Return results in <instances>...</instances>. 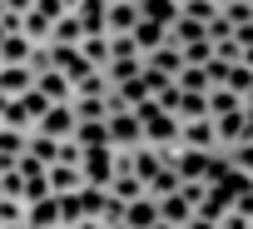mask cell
I'll use <instances>...</instances> for the list:
<instances>
[{
    "mask_svg": "<svg viewBox=\"0 0 253 229\" xmlns=\"http://www.w3.org/2000/svg\"><path fill=\"white\" fill-rule=\"evenodd\" d=\"M45 110H50V100H45V95H40V90L30 85L25 95H15V100L5 105V114H0V125H5V130H20V135H30V130L40 125V114H45Z\"/></svg>",
    "mask_w": 253,
    "mask_h": 229,
    "instance_id": "6da1fadb",
    "label": "cell"
},
{
    "mask_svg": "<svg viewBox=\"0 0 253 229\" xmlns=\"http://www.w3.org/2000/svg\"><path fill=\"white\" fill-rule=\"evenodd\" d=\"M80 174H84V184L104 189V184L114 179V150H109V145H94V150H80Z\"/></svg>",
    "mask_w": 253,
    "mask_h": 229,
    "instance_id": "7a4b0ae2",
    "label": "cell"
},
{
    "mask_svg": "<svg viewBox=\"0 0 253 229\" xmlns=\"http://www.w3.org/2000/svg\"><path fill=\"white\" fill-rule=\"evenodd\" d=\"M134 25H139V0H104V15H99L104 35H129Z\"/></svg>",
    "mask_w": 253,
    "mask_h": 229,
    "instance_id": "3957f363",
    "label": "cell"
},
{
    "mask_svg": "<svg viewBox=\"0 0 253 229\" xmlns=\"http://www.w3.org/2000/svg\"><path fill=\"white\" fill-rule=\"evenodd\" d=\"M104 140H109V150H139L144 140H139V114L129 110V114H104Z\"/></svg>",
    "mask_w": 253,
    "mask_h": 229,
    "instance_id": "277c9868",
    "label": "cell"
},
{
    "mask_svg": "<svg viewBox=\"0 0 253 229\" xmlns=\"http://www.w3.org/2000/svg\"><path fill=\"white\" fill-rule=\"evenodd\" d=\"M209 125H213V140L218 150H233L248 140V125H243V110H228V114H209Z\"/></svg>",
    "mask_w": 253,
    "mask_h": 229,
    "instance_id": "5b68a950",
    "label": "cell"
},
{
    "mask_svg": "<svg viewBox=\"0 0 253 229\" xmlns=\"http://www.w3.org/2000/svg\"><path fill=\"white\" fill-rule=\"evenodd\" d=\"M75 125H80V120H75V110H70V105H50V110L40 114V125H35V130L50 135V140H70Z\"/></svg>",
    "mask_w": 253,
    "mask_h": 229,
    "instance_id": "8992f818",
    "label": "cell"
},
{
    "mask_svg": "<svg viewBox=\"0 0 253 229\" xmlns=\"http://www.w3.org/2000/svg\"><path fill=\"white\" fill-rule=\"evenodd\" d=\"M179 145H184V150H204V155H213V150H218V140H213V125H209V120H179Z\"/></svg>",
    "mask_w": 253,
    "mask_h": 229,
    "instance_id": "52a82bcc",
    "label": "cell"
},
{
    "mask_svg": "<svg viewBox=\"0 0 253 229\" xmlns=\"http://www.w3.org/2000/svg\"><path fill=\"white\" fill-rule=\"evenodd\" d=\"M45 179H50V194H80V189H84V174H80V165H65V160L45 165Z\"/></svg>",
    "mask_w": 253,
    "mask_h": 229,
    "instance_id": "ba28073f",
    "label": "cell"
},
{
    "mask_svg": "<svg viewBox=\"0 0 253 229\" xmlns=\"http://www.w3.org/2000/svg\"><path fill=\"white\" fill-rule=\"evenodd\" d=\"M35 90H40L50 105H70V100H75V85H70L60 70H40V75H35Z\"/></svg>",
    "mask_w": 253,
    "mask_h": 229,
    "instance_id": "9c48e42d",
    "label": "cell"
},
{
    "mask_svg": "<svg viewBox=\"0 0 253 229\" xmlns=\"http://www.w3.org/2000/svg\"><path fill=\"white\" fill-rule=\"evenodd\" d=\"M144 70H154V75L174 80V75L184 70V55H179V45H159V50H149V55H144Z\"/></svg>",
    "mask_w": 253,
    "mask_h": 229,
    "instance_id": "30bf717a",
    "label": "cell"
},
{
    "mask_svg": "<svg viewBox=\"0 0 253 229\" xmlns=\"http://www.w3.org/2000/svg\"><path fill=\"white\" fill-rule=\"evenodd\" d=\"M154 204H159V219L174 224V229H184V224L194 219V204L184 199V189H174V194H164V199H154Z\"/></svg>",
    "mask_w": 253,
    "mask_h": 229,
    "instance_id": "8fae6325",
    "label": "cell"
},
{
    "mask_svg": "<svg viewBox=\"0 0 253 229\" xmlns=\"http://www.w3.org/2000/svg\"><path fill=\"white\" fill-rule=\"evenodd\" d=\"M30 85H35V70L30 65H0V95H5V100L25 95Z\"/></svg>",
    "mask_w": 253,
    "mask_h": 229,
    "instance_id": "7c38bea8",
    "label": "cell"
},
{
    "mask_svg": "<svg viewBox=\"0 0 253 229\" xmlns=\"http://www.w3.org/2000/svg\"><path fill=\"white\" fill-rule=\"evenodd\" d=\"M129 40H134V50H139V60H144L149 50L169 45V30H164V25H154V20H139V25L129 30Z\"/></svg>",
    "mask_w": 253,
    "mask_h": 229,
    "instance_id": "4fadbf2b",
    "label": "cell"
},
{
    "mask_svg": "<svg viewBox=\"0 0 253 229\" xmlns=\"http://www.w3.org/2000/svg\"><path fill=\"white\" fill-rule=\"evenodd\" d=\"M154 219H159V204H154L149 194H139V199L124 204V224H129V229H149Z\"/></svg>",
    "mask_w": 253,
    "mask_h": 229,
    "instance_id": "5bb4252c",
    "label": "cell"
},
{
    "mask_svg": "<svg viewBox=\"0 0 253 229\" xmlns=\"http://www.w3.org/2000/svg\"><path fill=\"white\" fill-rule=\"evenodd\" d=\"M25 229H60L55 194H50V199H35V204H25Z\"/></svg>",
    "mask_w": 253,
    "mask_h": 229,
    "instance_id": "9a60e30c",
    "label": "cell"
},
{
    "mask_svg": "<svg viewBox=\"0 0 253 229\" xmlns=\"http://www.w3.org/2000/svg\"><path fill=\"white\" fill-rule=\"evenodd\" d=\"M139 20H154V25H174L179 20V0H139Z\"/></svg>",
    "mask_w": 253,
    "mask_h": 229,
    "instance_id": "2e32d148",
    "label": "cell"
},
{
    "mask_svg": "<svg viewBox=\"0 0 253 229\" xmlns=\"http://www.w3.org/2000/svg\"><path fill=\"white\" fill-rule=\"evenodd\" d=\"M139 70H144V60H139V55H119V60H109L99 75H104V80H109V90H114V85H124V80H134Z\"/></svg>",
    "mask_w": 253,
    "mask_h": 229,
    "instance_id": "e0dca14e",
    "label": "cell"
},
{
    "mask_svg": "<svg viewBox=\"0 0 253 229\" xmlns=\"http://www.w3.org/2000/svg\"><path fill=\"white\" fill-rule=\"evenodd\" d=\"M25 155H30V160H40V165H55V160H60V140H50V135L30 130V135H25Z\"/></svg>",
    "mask_w": 253,
    "mask_h": 229,
    "instance_id": "ac0fdd59",
    "label": "cell"
},
{
    "mask_svg": "<svg viewBox=\"0 0 253 229\" xmlns=\"http://www.w3.org/2000/svg\"><path fill=\"white\" fill-rule=\"evenodd\" d=\"M50 25H55V20H45L40 10H25V15H20V35H25L30 45H50Z\"/></svg>",
    "mask_w": 253,
    "mask_h": 229,
    "instance_id": "d6986e66",
    "label": "cell"
},
{
    "mask_svg": "<svg viewBox=\"0 0 253 229\" xmlns=\"http://www.w3.org/2000/svg\"><path fill=\"white\" fill-rule=\"evenodd\" d=\"M80 40H84L80 15H60V20L50 25V45H80Z\"/></svg>",
    "mask_w": 253,
    "mask_h": 229,
    "instance_id": "ffe728a7",
    "label": "cell"
},
{
    "mask_svg": "<svg viewBox=\"0 0 253 229\" xmlns=\"http://www.w3.org/2000/svg\"><path fill=\"white\" fill-rule=\"evenodd\" d=\"M75 50H80V55H84L94 70H104V65H109V35H104V30H99V35H84Z\"/></svg>",
    "mask_w": 253,
    "mask_h": 229,
    "instance_id": "44dd1931",
    "label": "cell"
},
{
    "mask_svg": "<svg viewBox=\"0 0 253 229\" xmlns=\"http://www.w3.org/2000/svg\"><path fill=\"white\" fill-rule=\"evenodd\" d=\"M174 120H209V100H204V95H194V90H179Z\"/></svg>",
    "mask_w": 253,
    "mask_h": 229,
    "instance_id": "7402d4cb",
    "label": "cell"
},
{
    "mask_svg": "<svg viewBox=\"0 0 253 229\" xmlns=\"http://www.w3.org/2000/svg\"><path fill=\"white\" fill-rule=\"evenodd\" d=\"M30 40L25 35H5V40H0V65H30Z\"/></svg>",
    "mask_w": 253,
    "mask_h": 229,
    "instance_id": "603a6c76",
    "label": "cell"
},
{
    "mask_svg": "<svg viewBox=\"0 0 253 229\" xmlns=\"http://www.w3.org/2000/svg\"><path fill=\"white\" fill-rule=\"evenodd\" d=\"M174 85H179V90H194V95H209L213 80H209V65H184V70L174 75Z\"/></svg>",
    "mask_w": 253,
    "mask_h": 229,
    "instance_id": "cb8c5ba5",
    "label": "cell"
},
{
    "mask_svg": "<svg viewBox=\"0 0 253 229\" xmlns=\"http://www.w3.org/2000/svg\"><path fill=\"white\" fill-rule=\"evenodd\" d=\"M70 140H75L80 150H94V145H109V140H104V120H80Z\"/></svg>",
    "mask_w": 253,
    "mask_h": 229,
    "instance_id": "d4e9b609",
    "label": "cell"
},
{
    "mask_svg": "<svg viewBox=\"0 0 253 229\" xmlns=\"http://www.w3.org/2000/svg\"><path fill=\"white\" fill-rule=\"evenodd\" d=\"M218 85H223L228 95H238V100H243V95H248V85H253V70H248V65H228V70L218 75Z\"/></svg>",
    "mask_w": 253,
    "mask_h": 229,
    "instance_id": "484cf974",
    "label": "cell"
},
{
    "mask_svg": "<svg viewBox=\"0 0 253 229\" xmlns=\"http://www.w3.org/2000/svg\"><path fill=\"white\" fill-rule=\"evenodd\" d=\"M194 40H209V35H204V25H199V20H184V15H179V20L169 25V45H194Z\"/></svg>",
    "mask_w": 253,
    "mask_h": 229,
    "instance_id": "4316f807",
    "label": "cell"
},
{
    "mask_svg": "<svg viewBox=\"0 0 253 229\" xmlns=\"http://www.w3.org/2000/svg\"><path fill=\"white\" fill-rule=\"evenodd\" d=\"M204 100H209V114H228V110H243V100H238V95H228L223 85H209V95H204Z\"/></svg>",
    "mask_w": 253,
    "mask_h": 229,
    "instance_id": "83f0119b",
    "label": "cell"
},
{
    "mask_svg": "<svg viewBox=\"0 0 253 229\" xmlns=\"http://www.w3.org/2000/svg\"><path fill=\"white\" fill-rule=\"evenodd\" d=\"M104 189H109L114 199H124V204H129V199H139V194H144V184H139L134 174H114V179H109Z\"/></svg>",
    "mask_w": 253,
    "mask_h": 229,
    "instance_id": "f1b7e54d",
    "label": "cell"
},
{
    "mask_svg": "<svg viewBox=\"0 0 253 229\" xmlns=\"http://www.w3.org/2000/svg\"><path fill=\"white\" fill-rule=\"evenodd\" d=\"M75 95H89V100H104V95H109V80H104L99 70H89V75H80V80H75Z\"/></svg>",
    "mask_w": 253,
    "mask_h": 229,
    "instance_id": "f546056e",
    "label": "cell"
},
{
    "mask_svg": "<svg viewBox=\"0 0 253 229\" xmlns=\"http://www.w3.org/2000/svg\"><path fill=\"white\" fill-rule=\"evenodd\" d=\"M174 189H179V174H174L169 165H164V170H159V174L144 184V194H149V199H164V194H174Z\"/></svg>",
    "mask_w": 253,
    "mask_h": 229,
    "instance_id": "4dcf8cb0",
    "label": "cell"
},
{
    "mask_svg": "<svg viewBox=\"0 0 253 229\" xmlns=\"http://www.w3.org/2000/svg\"><path fill=\"white\" fill-rule=\"evenodd\" d=\"M55 214H60V229H70L75 219H84V209H80V194H55Z\"/></svg>",
    "mask_w": 253,
    "mask_h": 229,
    "instance_id": "1f68e13d",
    "label": "cell"
},
{
    "mask_svg": "<svg viewBox=\"0 0 253 229\" xmlns=\"http://www.w3.org/2000/svg\"><path fill=\"white\" fill-rule=\"evenodd\" d=\"M228 165H233V174H243V179H253V140H243V145H233V150H228Z\"/></svg>",
    "mask_w": 253,
    "mask_h": 229,
    "instance_id": "d6a6232c",
    "label": "cell"
},
{
    "mask_svg": "<svg viewBox=\"0 0 253 229\" xmlns=\"http://www.w3.org/2000/svg\"><path fill=\"white\" fill-rule=\"evenodd\" d=\"M218 15L238 30V25H248V20H253V5H243V0H223V5H218Z\"/></svg>",
    "mask_w": 253,
    "mask_h": 229,
    "instance_id": "836d02e7",
    "label": "cell"
},
{
    "mask_svg": "<svg viewBox=\"0 0 253 229\" xmlns=\"http://www.w3.org/2000/svg\"><path fill=\"white\" fill-rule=\"evenodd\" d=\"M0 155H5V160H20V155H25V135L0 125Z\"/></svg>",
    "mask_w": 253,
    "mask_h": 229,
    "instance_id": "e575fe53",
    "label": "cell"
},
{
    "mask_svg": "<svg viewBox=\"0 0 253 229\" xmlns=\"http://www.w3.org/2000/svg\"><path fill=\"white\" fill-rule=\"evenodd\" d=\"M179 55H184V65H209L213 60V45L209 40H194V45H179Z\"/></svg>",
    "mask_w": 253,
    "mask_h": 229,
    "instance_id": "d590c367",
    "label": "cell"
},
{
    "mask_svg": "<svg viewBox=\"0 0 253 229\" xmlns=\"http://www.w3.org/2000/svg\"><path fill=\"white\" fill-rule=\"evenodd\" d=\"M20 179H25V204L50 199V179H45V170H40V174H20Z\"/></svg>",
    "mask_w": 253,
    "mask_h": 229,
    "instance_id": "8d00e7d4",
    "label": "cell"
},
{
    "mask_svg": "<svg viewBox=\"0 0 253 229\" xmlns=\"http://www.w3.org/2000/svg\"><path fill=\"white\" fill-rule=\"evenodd\" d=\"M80 209H84V219H99V209H104V189L84 184V189H80Z\"/></svg>",
    "mask_w": 253,
    "mask_h": 229,
    "instance_id": "74e56055",
    "label": "cell"
},
{
    "mask_svg": "<svg viewBox=\"0 0 253 229\" xmlns=\"http://www.w3.org/2000/svg\"><path fill=\"white\" fill-rule=\"evenodd\" d=\"M0 194L25 204V179H20V170H5V174H0Z\"/></svg>",
    "mask_w": 253,
    "mask_h": 229,
    "instance_id": "f35d334b",
    "label": "cell"
},
{
    "mask_svg": "<svg viewBox=\"0 0 253 229\" xmlns=\"http://www.w3.org/2000/svg\"><path fill=\"white\" fill-rule=\"evenodd\" d=\"M5 224H25V204L0 194V229H5Z\"/></svg>",
    "mask_w": 253,
    "mask_h": 229,
    "instance_id": "ab89813d",
    "label": "cell"
},
{
    "mask_svg": "<svg viewBox=\"0 0 253 229\" xmlns=\"http://www.w3.org/2000/svg\"><path fill=\"white\" fill-rule=\"evenodd\" d=\"M35 10H40L45 20H60V15H70V10H65V0H35Z\"/></svg>",
    "mask_w": 253,
    "mask_h": 229,
    "instance_id": "60d3db41",
    "label": "cell"
},
{
    "mask_svg": "<svg viewBox=\"0 0 253 229\" xmlns=\"http://www.w3.org/2000/svg\"><path fill=\"white\" fill-rule=\"evenodd\" d=\"M70 229H104V224H99V219H75Z\"/></svg>",
    "mask_w": 253,
    "mask_h": 229,
    "instance_id": "b9f144b4",
    "label": "cell"
},
{
    "mask_svg": "<svg viewBox=\"0 0 253 229\" xmlns=\"http://www.w3.org/2000/svg\"><path fill=\"white\" fill-rule=\"evenodd\" d=\"M238 65H248V70H253V45H243V55H238Z\"/></svg>",
    "mask_w": 253,
    "mask_h": 229,
    "instance_id": "7bdbcfd3",
    "label": "cell"
},
{
    "mask_svg": "<svg viewBox=\"0 0 253 229\" xmlns=\"http://www.w3.org/2000/svg\"><path fill=\"white\" fill-rule=\"evenodd\" d=\"M149 229H174V224H164V219H154V224H149Z\"/></svg>",
    "mask_w": 253,
    "mask_h": 229,
    "instance_id": "ee69618b",
    "label": "cell"
},
{
    "mask_svg": "<svg viewBox=\"0 0 253 229\" xmlns=\"http://www.w3.org/2000/svg\"><path fill=\"white\" fill-rule=\"evenodd\" d=\"M104 229H129V224H124V219H119V224H104Z\"/></svg>",
    "mask_w": 253,
    "mask_h": 229,
    "instance_id": "f6af8a7d",
    "label": "cell"
},
{
    "mask_svg": "<svg viewBox=\"0 0 253 229\" xmlns=\"http://www.w3.org/2000/svg\"><path fill=\"white\" fill-rule=\"evenodd\" d=\"M5 105H10V100H5V95H0V114H5Z\"/></svg>",
    "mask_w": 253,
    "mask_h": 229,
    "instance_id": "bcb514c9",
    "label": "cell"
},
{
    "mask_svg": "<svg viewBox=\"0 0 253 229\" xmlns=\"http://www.w3.org/2000/svg\"><path fill=\"white\" fill-rule=\"evenodd\" d=\"M5 229H25V224H5Z\"/></svg>",
    "mask_w": 253,
    "mask_h": 229,
    "instance_id": "7dc6e473",
    "label": "cell"
},
{
    "mask_svg": "<svg viewBox=\"0 0 253 229\" xmlns=\"http://www.w3.org/2000/svg\"><path fill=\"white\" fill-rule=\"evenodd\" d=\"M0 15H5V0H0Z\"/></svg>",
    "mask_w": 253,
    "mask_h": 229,
    "instance_id": "c3c4849f",
    "label": "cell"
},
{
    "mask_svg": "<svg viewBox=\"0 0 253 229\" xmlns=\"http://www.w3.org/2000/svg\"><path fill=\"white\" fill-rule=\"evenodd\" d=\"M243 5H253V0H243Z\"/></svg>",
    "mask_w": 253,
    "mask_h": 229,
    "instance_id": "681fc988",
    "label": "cell"
},
{
    "mask_svg": "<svg viewBox=\"0 0 253 229\" xmlns=\"http://www.w3.org/2000/svg\"><path fill=\"white\" fill-rule=\"evenodd\" d=\"M213 5H223V0H213Z\"/></svg>",
    "mask_w": 253,
    "mask_h": 229,
    "instance_id": "f907efd6",
    "label": "cell"
}]
</instances>
